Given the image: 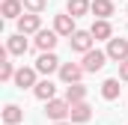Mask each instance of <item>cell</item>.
<instances>
[{
	"instance_id": "4fadbf2b",
	"label": "cell",
	"mask_w": 128,
	"mask_h": 125,
	"mask_svg": "<svg viewBox=\"0 0 128 125\" xmlns=\"http://www.w3.org/2000/svg\"><path fill=\"white\" fill-rule=\"evenodd\" d=\"M21 12H24V0H3V6H0L3 18H21Z\"/></svg>"
},
{
	"instance_id": "6da1fadb",
	"label": "cell",
	"mask_w": 128,
	"mask_h": 125,
	"mask_svg": "<svg viewBox=\"0 0 128 125\" xmlns=\"http://www.w3.org/2000/svg\"><path fill=\"white\" fill-rule=\"evenodd\" d=\"M45 113H48V119H54V122L68 119V113H72V101H68V98H51V101H45Z\"/></svg>"
},
{
	"instance_id": "7c38bea8",
	"label": "cell",
	"mask_w": 128,
	"mask_h": 125,
	"mask_svg": "<svg viewBox=\"0 0 128 125\" xmlns=\"http://www.w3.org/2000/svg\"><path fill=\"white\" fill-rule=\"evenodd\" d=\"M54 92H57V86H54V80H48V78H45V80H39V84L33 86V95H36L39 101H51Z\"/></svg>"
},
{
	"instance_id": "277c9868",
	"label": "cell",
	"mask_w": 128,
	"mask_h": 125,
	"mask_svg": "<svg viewBox=\"0 0 128 125\" xmlns=\"http://www.w3.org/2000/svg\"><path fill=\"white\" fill-rule=\"evenodd\" d=\"M60 66H63V62L54 57V51H42L39 60H36V72H39V74H54V72H60Z\"/></svg>"
},
{
	"instance_id": "8fae6325",
	"label": "cell",
	"mask_w": 128,
	"mask_h": 125,
	"mask_svg": "<svg viewBox=\"0 0 128 125\" xmlns=\"http://www.w3.org/2000/svg\"><path fill=\"white\" fill-rule=\"evenodd\" d=\"M90 116H92V107L86 104V98L72 104V113H68V119H72V122H90Z\"/></svg>"
},
{
	"instance_id": "cb8c5ba5",
	"label": "cell",
	"mask_w": 128,
	"mask_h": 125,
	"mask_svg": "<svg viewBox=\"0 0 128 125\" xmlns=\"http://www.w3.org/2000/svg\"><path fill=\"white\" fill-rule=\"evenodd\" d=\"M54 125H72V122H66V119H60V122H54Z\"/></svg>"
},
{
	"instance_id": "7402d4cb",
	"label": "cell",
	"mask_w": 128,
	"mask_h": 125,
	"mask_svg": "<svg viewBox=\"0 0 128 125\" xmlns=\"http://www.w3.org/2000/svg\"><path fill=\"white\" fill-rule=\"evenodd\" d=\"M24 9L27 12H42L45 9V0H24Z\"/></svg>"
},
{
	"instance_id": "d6986e66",
	"label": "cell",
	"mask_w": 128,
	"mask_h": 125,
	"mask_svg": "<svg viewBox=\"0 0 128 125\" xmlns=\"http://www.w3.org/2000/svg\"><path fill=\"white\" fill-rule=\"evenodd\" d=\"M66 98H68L72 104H74V101H84V98H86V86H84L80 80L68 84V86H66Z\"/></svg>"
},
{
	"instance_id": "30bf717a",
	"label": "cell",
	"mask_w": 128,
	"mask_h": 125,
	"mask_svg": "<svg viewBox=\"0 0 128 125\" xmlns=\"http://www.w3.org/2000/svg\"><path fill=\"white\" fill-rule=\"evenodd\" d=\"M27 48H30V45H27L24 33H15V36H9V39H6V51H9V54H15V57H24V54H27Z\"/></svg>"
},
{
	"instance_id": "2e32d148",
	"label": "cell",
	"mask_w": 128,
	"mask_h": 125,
	"mask_svg": "<svg viewBox=\"0 0 128 125\" xmlns=\"http://www.w3.org/2000/svg\"><path fill=\"white\" fill-rule=\"evenodd\" d=\"M21 119H24V110L18 104H6L3 107V122L6 125H21Z\"/></svg>"
},
{
	"instance_id": "e0dca14e",
	"label": "cell",
	"mask_w": 128,
	"mask_h": 125,
	"mask_svg": "<svg viewBox=\"0 0 128 125\" xmlns=\"http://www.w3.org/2000/svg\"><path fill=\"white\" fill-rule=\"evenodd\" d=\"M92 36H96V39H113V27H110V21H107V18H98L96 24H92Z\"/></svg>"
},
{
	"instance_id": "603a6c76",
	"label": "cell",
	"mask_w": 128,
	"mask_h": 125,
	"mask_svg": "<svg viewBox=\"0 0 128 125\" xmlns=\"http://www.w3.org/2000/svg\"><path fill=\"white\" fill-rule=\"evenodd\" d=\"M119 80H128V60L119 62Z\"/></svg>"
},
{
	"instance_id": "ffe728a7",
	"label": "cell",
	"mask_w": 128,
	"mask_h": 125,
	"mask_svg": "<svg viewBox=\"0 0 128 125\" xmlns=\"http://www.w3.org/2000/svg\"><path fill=\"white\" fill-rule=\"evenodd\" d=\"M15 78V66L9 62V51H0V80H12Z\"/></svg>"
},
{
	"instance_id": "5bb4252c",
	"label": "cell",
	"mask_w": 128,
	"mask_h": 125,
	"mask_svg": "<svg viewBox=\"0 0 128 125\" xmlns=\"http://www.w3.org/2000/svg\"><path fill=\"white\" fill-rule=\"evenodd\" d=\"M54 30L60 36H72L74 33V15H57L54 18Z\"/></svg>"
},
{
	"instance_id": "3957f363",
	"label": "cell",
	"mask_w": 128,
	"mask_h": 125,
	"mask_svg": "<svg viewBox=\"0 0 128 125\" xmlns=\"http://www.w3.org/2000/svg\"><path fill=\"white\" fill-rule=\"evenodd\" d=\"M68 42H72V51H78V54H86L90 48H92V42H96V36L90 30H74L68 36Z\"/></svg>"
},
{
	"instance_id": "9a60e30c",
	"label": "cell",
	"mask_w": 128,
	"mask_h": 125,
	"mask_svg": "<svg viewBox=\"0 0 128 125\" xmlns=\"http://www.w3.org/2000/svg\"><path fill=\"white\" fill-rule=\"evenodd\" d=\"M66 12L74 15V18H80V15H86V12H92V3H90V0H68V3H66Z\"/></svg>"
},
{
	"instance_id": "52a82bcc",
	"label": "cell",
	"mask_w": 128,
	"mask_h": 125,
	"mask_svg": "<svg viewBox=\"0 0 128 125\" xmlns=\"http://www.w3.org/2000/svg\"><path fill=\"white\" fill-rule=\"evenodd\" d=\"M12 80H15V86H18V90H33V86H36V68L21 66V68L15 72V78H12Z\"/></svg>"
},
{
	"instance_id": "7a4b0ae2",
	"label": "cell",
	"mask_w": 128,
	"mask_h": 125,
	"mask_svg": "<svg viewBox=\"0 0 128 125\" xmlns=\"http://www.w3.org/2000/svg\"><path fill=\"white\" fill-rule=\"evenodd\" d=\"M107 60H110V57H107V51H96V48H90V51L84 54L80 66H84V72H101Z\"/></svg>"
},
{
	"instance_id": "ba28073f",
	"label": "cell",
	"mask_w": 128,
	"mask_h": 125,
	"mask_svg": "<svg viewBox=\"0 0 128 125\" xmlns=\"http://www.w3.org/2000/svg\"><path fill=\"white\" fill-rule=\"evenodd\" d=\"M57 39H60L57 30H39L36 33V48L39 51H54L57 48Z\"/></svg>"
},
{
	"instance_id": "ac0fdd59",
	"label": "cell",
	"mask_w": 128,
	"mask_h": 125,
	"mask_svg": "<svg viewBox=\"0 0 128 125\" xmlns=\"http://www.w3.org/2000/svg\"><path fill=\"white\" fill-rule=\"evenodd\" d=\"M101 95H104L107 101H116V98H119V78H107V80L101 84Z\"/></svg>"
},
{
	"instance_id": "9c48e42d",
	"label": "cell",
	"mask_w": 128,
	"mask_h": 125,
	"mask_svg": "<svg viewBox=\"0 0 128 125\" xmlns=\"http://www.w3.org/2000/svg\"><path fill=\"white\" fill-rule=\"evenodd\" d=\"M60 78H63L66 84L80 80V78H84V66H80V62H63V66H60Z\"/></svg>"
},
{
	"instance_id": "44dd1931",
	"label": "cell",
	"mask_w": 128,
	"mask_h": 125,
	"mask_svg": "<svg viewBox=\"0 0 128 125\" xmlns=\"http://www.w3.org/2000/svg\"><path fill=\"white\" fill-rule=\"evenodd\" d=\"M92 15L96 18H110L113 15V3L110 0H92Z\"/></svg>"
},
{
	"instance_id": "8992f818",
	"label": "cell",
	"mask_w": 128,
	"mask_h": 125,
	"mask_svg": "<svg viewBox=\"0 0 128 125\" xmlns=\"http://www.w3.org/2000/svg\"><path fill=\"white\" fill-rule=\"evenodd\" d=\"M42 30V18H39V12H27V15H21L18 18V33H39Z\"/></svg>"
},
{
	"instance_id": "5b68a950",
	"label": "cell",
	"mask_w": 128,
	"mask_h": 125,
	"mask_svg": "<svg viewBox=\"0 0 128 125\" xmlns=\"http://www.w3.org/2000/svg\"><path fill=\"white\" fill-rule=\"evenodd\" d=\"M107 57L116 62L128 60V39H107Z\"/></svg>"
}]
</instances>
